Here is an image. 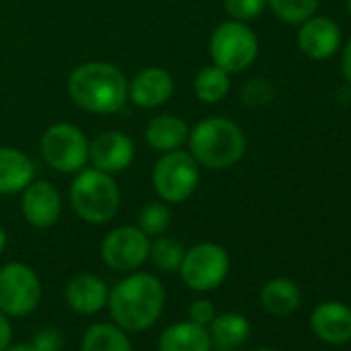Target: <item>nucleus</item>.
Returning <instances> with one entry per match:
<instances>
[{"mask_svg": "<svg viewBox=\"0 0 351 351\" xmlns=\"http://www.w3.org/2000/svg\"><path fill=\"white\" fill-rule=\"evenodd\" d=\"M215 318V306L211 300H197L191 306V320L203 326H209L211 320Z\"/></svg>", "mask_w": 351, "mask_h": 351, "instance_id": "nucleus-28", "label": "nucleus"}, {"mask_svg": "<svg viewBox=\"0 0 351 351\" xmlns=\"http://www.w3.org/2000/svg\"><path fill=\"white\" fill-rule=\"evenodd\" d=\"M201 182L199 161L186 151H167L153 167V189L167 203H184Z\"/></svg>", "mask_w": 351, "mask_h": 351, "instance_id": "nucleus-5", "label": "nucleus"}, {"mask_svg": "<svg viewBox=\"0 0 351 351\" xmlns=\"http://www.w3.org/2000/svg\"><path fill=\"white\" fill-rule=\"evenodd\" d=\"M209 335L213 343L221 347H236V345H242L250 337V322L242 314L226 312L211 320Z\"/></svg>", "mask_w": 351, "mask_h": 351, "instance_id": "nucleus-22", "label": "nucleus"}, {"mask_svg": "<svg viewBox=\"0 0 351 351\" xmlns=\"http://www.w3.org/2000/svg\"><path fill=\"white\" fill-rule=\"evenodd\" d=\"M213 339L209 328L193 320L173 322L161 330L157 349L159 351H211Z\"/></svg>", "mask_w": 351, "mask_h": 351, "instance_id": "nucleus-18", "label": "nucleus"}, {"mask_svg": "<svg viewBox=\"0 0 351 351\" xmlns=\"http://www.w3.org/2000/svg\"><path fill=\"white\" fill-rule=\"evenodd\" d=\"M189 124L173 116V114H161L155 116L147 122L145 126V141L151 149L159 151V153H167V151H176L180 149L186 141H189Z\"/></svg>", "mask_w": 351, "mask_h": 351, "instance_id": "nucleus-19", "label": "nucleus"}, {"mask_svg": "<svg viewBox=\"0 0 351 351\" xmlns=\"http://www.w3.org/2000/svg\"><path fill=\"white\" fill-rule=\"evenodd\" d=\"M226 11L234 21H252L267 9V0H223Z\"/></svg>", "mask_w": 351, "mask_h": 351, "instance_id": "nucleus-27", "label": "nucleus"}, {"mask_svg": "<svg viewBox=\"0 0 351 351\" xmlns=\"http://www.w3.org/2000/svg\"><path fill=\"white\" fill-rule=\"evenodd\" d=\"M347 11H349V15H351V0H347Z\"/></svg>", "mask_w": 351, "mask_h": 351, "instance_id": "nucleus-35", "label": "nucleus"}, {"mask_svg": "<svg viewBox=\"0 0 351 351\" xmlns=\"http://www.w3.org/2000/svg\"><path fill=\"white\" fill-rule=\"evenodd\" d=\"M254 351H275V349H269V347H263V349H254Z\"/></svg>", "mask_w": 351, "mask_h": 351, "instance_id": "nucleus-34", "label": "nucleus"}, {"mask_svg": "<svg viewBox=\"0 0 351 351\" xmlns=\"http://www.w3.org/2000/svg\"><path fill=\"white\" fill-rule=\"evenodd\" d=\"M171 93H173V79L161 66L143 69L128 83V99L143 110L163 106L171 97Z\"/></svg>", "mask_w": 351, "mask_h": 351, "instance_id": "nucleus-14", "label": "nucleus"}, {"mask_svg": "<svg viewBox=\"0 0 351 351\" xmlns=\"http://www.w3.org/2000/svg\"><path fill=\"white\" fill-rule=\"evenodd\" d=\"M191 155L199 165L211 169H226L236 165L246 151V136L242 128L228 118H207L199 122L191 134Z\"/></svg>", "mask_w": 351, "mask_h": 351, "instance_id": "nucleus-3", "label": "nucleus"}, {"mask_svg": "<svg viewBox=\"0 0 351 351\" xmlns=\"http://www.w3.org/2000/svg\"><path fill=\"white\" fill-rule=\"evenodd\" d=\"M171 223V213L163 203H149L141 209L138 213V230L143 234L151 236H161Z\"/></svg>", "mask_w": 351, "mask_h": 351, "instance_id": "nucleus-26", "label": "nucleus"}, {"mask_svg": "<svg viewBox=\"0 0 351 351\" xmlns=\"http://www.w3.org/2000/svg\"><path fill=\"white\" fill-rule=\"evenodd\" d=\"M165 306L163 283L151 273H134L122 279L108 295V308L114 322L132 332L151 328Z\"/></svg>", "mask_w": 351, "mask_h": 351, "instance_id": "nucleus-1", "label": "nucleus"}, {"mask_svg": "<svg viewBox=\"0 0 351 351\" xmlns=\"http://www.w3.org/2000/svg\"><path fill=\"white\" fill-rule=\"evenodd\" d=\"M81 351H132V343L116 322H97L85 330Z\"/></svg>", "mask_w": 351, "mask_h": 351, "instance_id": "nucleus-21", "label": "nucleus"}, {"mask_svg": "<svg viewBox=\"0 0 351 351\" xmlns=\"http://www.w3.org/2000/svg\"><path fill=\"white\" fill-rule=\"evenodd\" d=\"M21 211L29 226L38 230L52 228L60 219V213H62L60 193L56 191V186H52L46 180H34L23 191Z\"/></svg>", "mask_w": 351, "mask_h": 351, "instance_id": "nucleus-11", "label": "nucleus"}, {"mask_svg": "<svg viewBox=\"0 0 351 351\" xmlns=\"http://www.w3.org/2000/svg\"><path fill=\"white\" fill-rule=\"evenodd\" d=\"M267 5L283 23L302 25L314 15L318 0H267Z\"/></svg>", "mask_w": 351, "mask_h": 351, "instance_id": "nucleus-25", "label": "nucleus"}, {"mask_svg": "<svg viewBox=\"0 0 351 351\" xmlns=\"http://www.w3.org/2000/svg\"><path fill=\"white\" fill-rule=\"evenodd\" d=\"M71 205L83 221L108 223L120 211V189L112 173L83 167L71 184Z\"/></svg>", "mask_w": 351, "mask_h": 351, "instance_id": "nucleus-4", "label": "nucleus"}, {"mask_svg": "<svg viewBox=\"0 0 351 351\" xmlns=\"http://www.w3.org/2000/svg\"><path fill=\"white\" fill-rule=\"evenodd\" d=\"M178 271L191 289L211 291L226 281L230 273V254L219 244L201 242L184 252Z\"/></svg>", "mask_w": 351, "mask_h": 351, "instance_id": "nucleus-8", "label": "nucleus"}, {"mask_svg": "<svg viewBox=\"0 0 351 351\" xmlns=\"http://www.w3.org/2000/svg\"><path fill=\"white\" fill-rule=\"evenodd\" d=\"M42 155L46 163L60 173H75L89 161V141L75 124H52L42 136Z\"/></svg>", "mask_w": 351, "mask_h": 351, "instance_id": "nucleus-7", "label": "nucleus"}, {"mask_svg": "<svg viewBox=\"0 0 351 351\" xmlns=\"http://www.w3.org/2000/svg\"><path fill=\"white\" fill-rule=\"evenodd\" d=\"M149 256L153 261V265L163 271V273H171L178 271L184 258V246L176 240V238H157L151 244Z\"/></svg>", "mask_w": 351, "mask_h": 351, "instance_id": "nucleus-24", "label": "nucleus"}, {"mask_svg": "<svg viewBox=\"0 0 351 351\" xmlns=\"http://www.w3.org/2000/svg\"><path fill=\"white\" fill-rule=\"evenodd\" d=\"M151 242L134 226H122L112 230L101 242V258L114 271H134L149 258Z\"/></svg>", "mask_w": 351, "mask_h": 351, "instance_id": "nucleus-10", "label": "nucleus"}, {"mask_svg": "<svg viewBox=\"0 0 351 351\" xmlns=\"http://www.w3.org/2000/svg\"><path fill=\"white\" fill-rule=\"evenodd\" d=\"M69 95L85 112L114 114L122 110L128 99V81L116 64L91 60L73 69Z\"/></svg>", "mask_w": 351, "mask_h": 351, "instance_id": "nucleus-2", "label": "nucleus"}, {"mask_svg": "<svg viewBox=\"0 0 351 351\" xmlns=\"http://www.w3.org/2000/svg\"><path fill=\"white\" fill-rule=\"evenodd\" d=\"M195 95L205 104H217L230 93V73L217 64L205 66L195 77Z\"/></svg>", "mask_w": 351, "mask_h": 351, "instance_id": "nucleus-23", "label": "nucleus"}, {"mask_svg": "<svg viewBox=\"0 0 351 351\" xmlns=\"http://www.w3.org/2000/svg\"><path fill=\"white\" fill-rule=\"evenodd\" d=\"M13 341V328L9 322V316L0 310V351H5Z\"/></svg>", "mask_w": 351, "mask_h": 351, "instance_id": "nucleus-30", "label": "nucleus"}, {"mask_svg": "<svg viewBox=\"0 0 351 351\" xmlns=\"http://www.w3.org/2000/svg\"><path fill=\"white\" fill-rule=\"evenodd\" d=\"M108 295L106 281L93 273H79L66 285V302L77 314H97L108 304Z\"/></svg>", "mask_w": 351, "mask_h": 351, "instance_id": "nucleus-16", "label": "nucleus"}, {"mask_svg": "<svg viewBox=\"0 0 351 351\" xmlns=\"http://www.w3.org/2000/svg\"><path fill=\"white\" fill-rule=\"evenodd\" d=\"M343 75H345V81L351 85V40L347 42L345 52H343Z\"/></svg>", "mask_w": 351, "mask_h": 351, "instance_id": "nucleus-31", "label": "nucleus"}, {"mask_svg": "<svg viewBox=\"0 0 351 351\" xmlns=\"http://www.w3.org/2000/svg\"><path fill=\"white\" fill-rule=\"evenodd\" d=\"M209 52L213 64H217L226 73H242L256 60L258 40L246 23L232 19L221 23L213 32Z\"/></svg>", "mask_w": 351, "mask_h": 351, "instance_id": "nucleus-6", "label": "nucleus"}, {"mask_svg": "<svg viewBox=\"0 0 351 351\" xmlns=\"http://www.w3.org/2000/svg\"><path fill=\"white\" fill-rule=\"evenodd\" d=\"M89 159L95 169L106 173L124 171L134 159V143L128 134L118 130L101 132L89 143Z\"/></svg>", "mask_w": 351, "mask_h": 351, "instance_id": "nucleus-12", "label": "nucleus"}, {"mask_svg": "<svg viewBox=\"0 0 351 351\" xmlns=\"http://www.w3.org/2000/svg\"><path fill=\"white\" fill-rule=\"evenodd\" d=\"M5 351H38L34 343H19V345H9Z\"/></svg>", "mask_w": 351, "mask_h": 351, "instance_id": "nucleus-32", "label": "nucleus"}, {"mask_svg": "<svg viewBox=\"0 0 351 351\" xmlns=\"http://www.w3.org/2000/svg\"><path fill=\"white\" fill-rule=\"evenodd\" d=\"M34 345H36L38 351H58V349H60V335H58V330H54V328L42 330V332L34 339Z\"/></svg>", "mask_w": 351, "mask_h": 351, "instance_id": "nucleus-29", "label": "nucleus"}, {"mask_svg": "<svg viewBox=\"0 0 351 351\" xmlns=\"http://www.w3.org/2000/svg\"><path fill=\"white\" fill-rule=\"evenodd\" d=\"M36 178L32 157L13 147H0V195L23 193Z\"/></svg>", "mask_w": 351, "mask_h": 351, "instance_id": "nucleus-17", "label": "nucleus"}, {"mask_svg": "<svg viewBox=\"0 0 351 351\" xmlns=\"http://www.w3.org/2000/svg\"><path fill=\"white\" fill-rule=\"evenodd\" d=\"M312 330L328 345H343L351 341V308L341 302H324L314 308L310 316Z\"/></svg>", "mask_w": 351, "mask_h": 351, "instance_id": "nucleus-15", "label": "nucleus"}, {"mask_svg": "<svg viewBox=\"0 0 351 351\" xmlns=\"http://www.w3.org/2000/svg\"><path fill=\"white\" fill-rule=\"evenodd\" d=\"M298 44L308 58L326 60L335 56L341 46V29L328 17H310L300 27Z\"/></svg>", "mask_w": 351, "mask_h": 351, "instance_id": "nucleus-13", "label": "nucleus"}, {"mask_svg": "<svg viewBox=\"0 0 351 351\" xmlns=\"http://www.w3.org/2000/svg\"><path fill=\"white\" fill-rule=\"evenodd\" d=\"M42 298L38 273L23 263H9L0 269V310L7 316H27Z\"/></svg>", "mask_w": 351, "mask_h": 351, "instance_id": "nucleus-9", "label": "nucleus"}, {"mask_svg": "<svg viewBox=\"0 0 351 351\" xmlns=\"http://www.w3.org/2000/svg\"><path fill=\"white\" fill-rule=\"evenodd\" d=\"M5 246H7V232H5L3 228H0V254H3Z\"/></svg>", "mask_w": 351, "mask_h": 351, "instance_id": "nucleus-33", "label": "nucleus"}, {"mask_svg": "<svg viewBox=\"0 0 351 351\" xmlns=\"http://www.w3.org/2000/svg\"><path fill=\"white\" fill-rule=\"evenodd\" d=\"M300 302H302V295H300L298 285L283 277L271 279L261 291L263 308L275 316H287L295 312L300 308Z\"/></svg>", "mask_w": 351, "mask_h": 351, "instance_id": "nucleus-20", "label": "nucleus"}]
</instances>
